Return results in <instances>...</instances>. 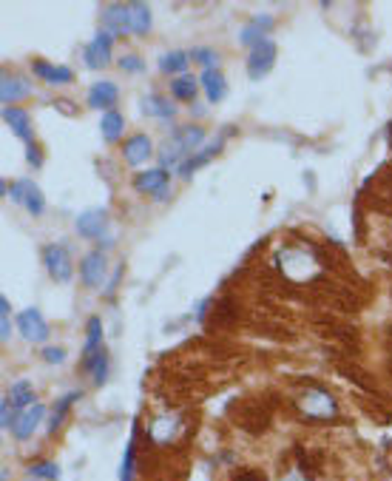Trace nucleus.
<instances>
[{"instance_id": "27", "label": "nucleus", "mask_w": 392, "mask_h": 481, "mask_svg": "<svg viewBox=\"0 0 392 481\" xmlns=\"http://www.w3.org/2000/svg\"><path fill=\"white\" fill-rule=\"evenodd\" d=\"M123 128H125V120H123V114H120V111H108V114L100 120V131H103V137H105L108 143L120 140Z\"/></svg>"}, {"instance_id": "1", "label": "nucleus", "mask_w": 392, "mask_h": 481, "mask_svg": "<svg viewBox=\"0 0 392 481\" xmlns=\"http://www.w3.org/2000/svg\"><path fill=\"white\" fill-rule=\"evenodd\" d=\"M202 140H205V128H199V126H180V128H174L171 137L163 146L160 168H165V171L180 168L188 157H194L196 146H202Z\"/></svg>"}, {"instance_id": "3", "label": "nucleus", "mask_w": 392, "mask_h": 481, "mask_svg": "<svg viewBox=\"0 0 392 481\" xmlns=\"http://www.w3.org/2000/svg\"><path fill=\"white\" fill-rule=\"evenodd\" d=\"M273 66H276V43L267 37V40H262L259 46L250 49L247 77H250V80H262V77H267V74L273 71Z\"/></svg>"}, {"instance_id": "5", "label": "nucleus", "mask_w": 392, "mask_h": 481, "mask_svg": "<svg viewBox=\"0 0 392 481\" xmlns=\"http://www.w3.org/2000/svg\"><path fill=\"white\" fill-rule=\"evenodd\" d=\"M74 228L86 240H103L108 231V211L105 208H88L74 220Z\"/></svg>"}, {"instance_id": "37", "label": "nucleus", "mask_w": 392, "mask_h": 481, "mask_svg": "<svg viewBox=\"0 0 392 481\" xmlns=\"http://www.w3.org/2000/svg\"><path fill=\"white\" fill-rule=\"evenodd\" d=\"M26 157H29V163H31L34 168H40V166H43V157H40V151H37V146H34V143H29V154H26Z\"/></svg>"}, {"instance_id": "23", "label": "nucleus", "mask_w": 392, "mask_h": 481, "mask_svg": "<svg viewBox=\"0 0 392 481\" xmlns=\"http://www.w3.org/2000/svg\"><path fill=\"white\" fill-rule=\"evenodd\" d=\"M143 111H145L148 117H160V120H168V117L177 114V108H174L165 97H160V94H148V97L143 100Z\"/></svg>"}, {"instance_id": "33", "label": "nucleus", "mask_w": 392, "mask_h": 481, "mask_svg": "<svg viewBox=\"0 0 392 481\" xmlns=\"http://www.w3.org/2000/svg\"><path fill=\"white\" fill-rule=\"evenodd\" d=\"M11 407H14V405H11V399L6 396V399L0 402V427H3V430H11V427H14V419H17V416L11 413Z\"/></svg>"}, {"instance_id": "13", "label": "nucleus", "mask_w": 392, "mask_h": 481, "mask_svg": "<svg viewBox=\"0 0 392 481\" xmlns=\"http://www.w3.org/2000/svg\"><path fill=\"white\" fill-rule=\"evenodd\" d=\"M273 29V17L270 14H259V17H250L244 26H242V31H239V40H242V46H259L262 40H267V31Z\"/></svg>"}, {"instance_id": "4", "label": "nucleus", "mask_w": 392, "mask_h": 481, "mask_svg": "<svg viewBox=\"0 0 392 481\" xmlns=\"http://www.w3.org/2000/svg\"><path fill=\"white\" fill-rule=\"evenodd\" d=\"M9 197H11V203H17V206H23L31 217H40L43 211H46V200H43V191L37 188V183H31V180H17L14 186H11V191H9Z\"/></svg>"}, {"instance_id": "22", "label": "nucleus", "mask_w": 392, "mask_h": 481, "mask_svg": "<svg viewBox=\"0 0 392 481\" xmlns=\"http://www.w3.org/2000/svg\"><path fill=\"white\" fill-rule=\"evenodd\" d=\"M9 399H11V405H14L17 410H26V407L37 405L34 388H31V382H26V379H20V382H14V385L9 388Z\"/></svg>"}, {"instance_id": "26", "label": "nucleus", "mask_w": 392, "mask_h": 481, "mask_svg": "<svg viewBox=\"0 0 392 481\" xmlns=\"http://www.w3.org/2000/svg\"><path fill=\"white\" fill-rule=\"evenodd\" d=\"M191 66V51H168V54H163V60H160V69L165 71V74H180V71H185Z\"/></svg>"}, {"instance_id": "7", "label": "nucleus", "mask_w": 392, "mask_h": 481, "mask_svg": "<svg viewBox=\"0 0 392 481\" xmlns=\"http://www.w3.org/2000/svg\"><path fill=\"white\" fill-rule=\"evenodd\" d=\"M168 183H171V171H165V168H151V171H143L134 177V188L140 194H154V200H165Z\"/></svg>"}, {"instance_id": "14", "label": "nucleus", "mask_w": 392, "mask_h": 481, "mask_svg": "<svg viewBox=\"0 0 392 481\" xmlns=\"http://www.w3.org/2000/svg\"><path fill=\"white\" fill-rule=\"evenodd\" d=\"M29 91H31V86H29L23 77L3 74V80H0V103H3V108H9L11 103L29 97Z\"/></svg>"}, {"instance_id": "34", "label": "nucleus", "mask_w": 392, "mask_h": 481, "mask_svg": "<svg viewBox=\"0 0 392 481\" xmlns=\"http://www.w3.org/2000/svg\"><path fill=\"white\" fill-rule=\"evenodd\" d=\"M191 60L202 63L205 69H216V51L213 49H191Z\"/></svg>"}, {"instance_id": "24", "label": "nucleus", "mask_w": 392, "mask_h": 481, "mask_svg": "<svg viewBox=\"0 0 392 481\" xmlns=\"http://www.w3.org/2000/svg\"><path fill=\"white\" fill-rule=\"evenodd\" d=\"M128 11H131V34H145L151 29V9L145 3H128Z\"/></svg>"}, {"instance_id": "35", "label": "nucleus", "mask_w": 392, "mask_h": 481, "mask_svg": "<svg viewBox=\"0 0 392 481\" xmlns=\"http://www.w3.org/2000/svg\"><path fill=\"white\" fill-rule=\"evenodd\" d=\"M43 359H46L48 365H63V362H66V350H63V348H46V350H43Z\"/></svg>"}, {"instance_id": "10", "label": "nucleus", "mask_w": 392, "mask_h": 481, "mask_svg": "<svg viewBox=\"0 0 392 481\" xmlns=\"http://www.w3.org/2000/svg\"><path fill=\"white\" fill-rule=\"evenodd\" d=\"M80 279L88 288H100L103 285V279H105V253L103 250H91V253L83 256V262H80Z\"/></svg>"}, {"instance_id": "25", "label": "nucleus", "mask_w": 392, "mask_h": 481, "mask_svg": "<svg viewBox=\"0 0 392 481\" xmlns=\"http://www.w3.org/2000/svg\"><path fill=\"white\" fill-rule=\"evenodd\" d=\"M80 396H83L80 390H71V393H66V396H60V399H57V405H54V410H51V425H48V433H54V430L63 425L66 413L71 410V405H74Z\"/></svg>"}, {"instance_id": "20", "label": "nucleus", "mask_w": 392, "mask_h": 481, "mask_svg": "<svg viewBox=\"0 0 392 481\" xmlns=\"http://www.w3.org/2000/svg\"><path fill=\"white\" fill-rule=\"evenodd\" d=\"M3 120H6V126L20 137V140H26V146L29 143H34L31 140V126H29V114L23 111V108H14V106H9V108H3Z\"/></svg>"}, {"instance_id": "21", "label": "nucleus", "mask_w": 392, "mask_h": 481, "mask_svg": "<svg viewBox=\"0 0 392 481\" xmlns=\"http://www.w3.org/2000/svg\"><path fill=\"white\" fill-rule=\"evenodd\" d=\"M222 143H225V140L219 137L216 143H210V146H205L202 151H196L194 157H188V160H185V163L180 166V177H185V180H188V177L194 174L196 168H202L205 163H210V160H213V157L219 154V148H222Z\"/></svg>"}, {"instance_id": "28", "label": "nucleus", "mask_w": 392, "mask_h": 481, "mask_svg": "<svg viewBox=\"0 0 392 481\" xmlns=\"http://www.w3.org/2000/svg\"><path fill=\"white\" fill-rule=\"evenodd\" d=\"M196 77H191V74H180L174 83H171V94L177 97V100H182V103H191L196 97Z\"/></svg>"}, {"instance_id": "12", "label": "nucleus", "mask_w": 392, "mask_h": 481, "mask_svg": "<svg viewBox=\"0 0 392 481\" xmlns=\"http://www.w3.org/2000/svg\"><path fill=\"white\" fill-rule=\"evenodd\" d=\"M43 416H46V407H43V405H31V407L20 410V413H17V419H14L11 436H14L17 442H26V439L37 430V425L43 422Z\"/></svg>"}, {"instance_id": "30", "label": "nucleus", "mask_w": 392, "mask_h": 481, "mask_svg": "<svg viewBox=\"0 0 392 481\" xmlns=\"http://www.w3.org/2000/svg\"><path fill=\"white\" fill-rule=\"evenodd\" d=\"M29 476L40 481H57L60 479V467L54 462H37V465L29 467Z\"/></svg>"}, {"instance_id": "9", "label": "nucleus", "mask_w": 392, "mask_h": 481, "mask_svg": "<svg viewBox=\"0 0 392 481\" xmlns=\"http://www.w3.org/2000/svg\"><path fill=\"white\" fill-rule=\"evenodd\" d=\"M111 46H114V34L108 31H100L88 46H86V66L88 69H103L111 63Z\"/></svg>"}, {"instance_id": "32", "label": "nucleus", "mask_w": 392, "mask_h": 481, "mask_svg": "<svg viewBox=\"0 0 392 481\" xmlns=\"http://www.w3.org/2000/svg\"><path fill=\"white\" fill-rule=\"evenodd\" d=\"M9 299L6 296H0V339L3 342H9V336H11V322H9Z\"/></svg>"}, {"instance_id": "36", "label": "nucleus", "mask_w": 392, "mask_h": 481, "mask_svg": "<svg viewBox=\"0 0 392 481\" xmlns=\"http://www.w3.org/2000/svg\"><path fill=\"white\" fill-rule=\"evenodd\" d=\"M120 69H123V71H143V69H145V63H143L140 57L128 54V57H123V60H120Z\"/></svg>"}, {"instance_id": "31", "label": "nucleus", "mask_w": 392, "mask_h": 481, "mask_svg": "<svg viewBox=\"0 0 392 481\" xmlns=\"http://www.w3.org/2000/svg\"><path fill=\"white\" fill-rule=\"evenodd\" d=\"M120 481H134V436L125 445V459H123V467H120Z\"/></svg>"}, {"instance_id": "29", "label": "nucleus", "mask_w": 392, "mask_h": 481, "mask_svg": "<svg viewBox=\"0 0 392 481\" xmlns=\"http://www.w3.org/2000/svg\"><path fill=\"white\" fill-rule=\"evenodd\" d=\"M86 370L91 373V382H94V385H103V382H105V376H108V353H105V348L86 365Z\"/></svg>"}, {"instance_id": "11", "label": "nucleus", "mask_w": 392, "mask_h": 481, "mask_svg": "<svg viewBox=\"0 0 392 481\" xmlns=\"http://www.w3.org/2000/svg\"><path fill=\"white\" fill-rule=\"evenodd\" d=\"M117 100H120V88L111 80H100V83H94L88 88V106L91 108H103L108 114V111H114Z\"/></svg>"}, {"instance_id": "15", "label": "nucleus", "mask_w": 392, "mask_h": 481, "mask_svg": "<svg viewBox=\"0 0 392 481\" xmlns=\"http://www.w3.org/2000/svg\"><path fill=\"white\" fill-rule=\"evenodd\" d=\"M151 154H154L151 151V137H145V134H134L123 146V157H125L128 166H143Z\"/></svg>"}, {"instance_id": "8", "label": "nucleus", "mask_w": 392, "mask_h": 481, "mask_svg": "<svg viewBox=\"0 0 392 481\" xmlns=\"http://www.w3.org/2000/svg\"><path fill=\"white\" fill-rule=\"evenodd\" d=\"M17 330L23 333L26 342H46L48 339V325H46V319L40 316L37 308H29L17 316Z\"/></svg>"}, {"instance_id": "2", "label": "nucleus", "mask_w": 392, "mask_h": 481, "mask_svg": "<svg viewBox=\"0 0 392 481\" xmlns=\"http://www.w3.org/2000/svg\"><path fill=\"white\" fill-rule=\"evenodd\" d=\"M43 265L48 270V276L60 285H68L74 276V262L66 245H46L43 248Z\"/></svg>"}, {"instance_id": "17", "label": "nucleus", "mask_w": 392, "mask_h": 481, "mask_svg": "<svg viewBox=\"0 0 392 481\" xmlns=\"http://www.w3.org/2000/svg\"><path fill=\"white\" fill-rule=\"evenodd\" d=\"M103 350V322L100 316H91L86 325V345H83V368Z\"/></svg>"}, {"instance_id": "18", "label": "nucleus", "mask_w": 392, "mask_h": 481, "mask_svg": "<svg viewBox=\"0 0 392 481\" xmlns=\"http://www.w3.org/2000/svg\"><path fill=\"white\" fill-rule=\"evenodd\" d=\"M301 410H304L307 416H333V413H336V402H333L324 390H310V393H304V399H301Z\"/></svg>"}, {"instance_id": "16", "label": "nucleus", "mask_w": 392, "mask_h": 481, "mask_svg": "<svg viewBox=\"0 0 392 481\" xmlns=\"http://www.w3.org/2000/svg\"><path fill=\"white\" fill-rule=\"evenodd\" d=\"M199 83H202V88H205V94H207L210 103H222L227 97V83H225V77H222L219 69H205L199 74Z\"/></svg>"}, {"instance_id": "19", "label": "nucleus", "mask_w": 392, "mask_h": 481, "mask_svg": "<svg viewBox=\"0 0 392 481\" xmlns=\"http://www.w3.org/2000/svg\"><path fill=\"white\" fill-rule=\"evenodd\" d=\"M34 74L46 83H54V86H63V83H71V69L68 66H54L48 60H34Z\"/></svg>"}, {"instance_id": "6", "label": "nucleus", "mask_w": 392, "mask_h": 481, "mask_svg": "<svg viewBox=\"0 0 392 481\" xmlns=\"http://www.w3.org/2000/svg\"><path fill=\"white\" fill-rule=\"evenodd\" d=\"M103 14V26L108 34L114 37H123V34H131V11H128V3H105L100 9Z\"/></svg>"}]
</instances>
